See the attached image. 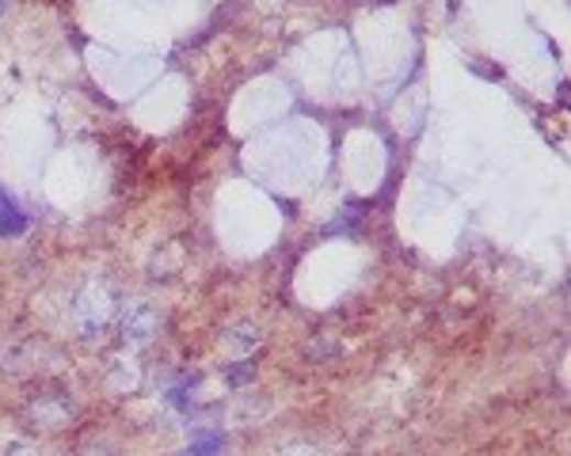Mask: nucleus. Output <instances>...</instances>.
<instances>
[{
  "label": "nucleus",
  "mask_w": 571,
  "mask_h": 456,
  "mask_svg": "<svg viewBox=\"0 0 571 456\" xmlns=\"http://www.w3.org/2000/svg\"><path fill=\"white\" fill-rule=\"evenodd\" d=\"M114 316H119V289L107 278H92L80 289L77 304H73V327L80 331V338L92 343V338L107 335Z\"/></svg>",
  "instance_id": "obj_1"
},
{
  "label": "nucleus",
  "mask_w": 571,
  "mask_h": 456,
  "mask_svg": "<svg viewBox=\"0 0 571 456\" xmlns=\"http://www.w3.org/2000/svg\"><path fill=\"white\" fill-rule=\"evenodd\" d=\"M156 331H161V312H156L149 301H134V304H127V309H122L119 335H122V343H127V346H134V351H138V346H149Z\"/></svg>",
  "instance_id": "obj_2"
},
{
  "label": "nucleus",
  "mask_w": 571,
  "mask_h": 456,
  "mask_svg": "<svg viewBox=\"0 0 571 456\" xmlns=\"http://www.w3.org/2000/svg\"><path fill=\"white\" fill-rule=\"evenodd\" d=\"M23 229H28V218L20 213V205L0 194V236H20Z\"/></svg>",
  "instance_id": "obj_3"
},
{
  "label": "nucleus",
  "mask_w": 571,
  "mask_h": 456,
  "mask_svg": "<svg viewBox=\"0 0 571 456\" xmlns=\"http://www.w3.org/2000/svg\"><path fill=\"white\" fill-rule=\"evenodd\" d=\"M226 343L233 346V351H255V346L263 343V335L255 323H233V327L226 331Z\"/></svg>",
  "instance_id": "obj_4"
},
{
  "label": "nucleus",
  "mask_w": 571,
  "mask_h": 456,
  "mask_svg": "<svg viewBox=\"0 0 571 456\" xmlns=\"http://www.w3.org/2000/svg\"><path fill=\"white\" fill-rule=\"evenodd\" d=\"M359 218H362V213H359V205H354V210H347L339 221H332V225H328V232H351L354 221H359Z\"/></svg>",
  "instance_id": "obj_5"
},
{
  "label": "nucleus",
  "mask_w": 571,
  "mask_h": 456,
  "mask_svg": "<svg viewBox=\"0 0 571 456\" xmlns=\"http://www.w3.org/2000/svg\"><path fill=\"white\" fill-rule=\"evenodd\" d=\"M4 456H39V449L35 445H23V442H8Z\"/></svg>",
  "instance_id": "obj_6"
},
{
  "label": "nucleus",
  "mask_w": 571,
  "mask_h": 456,
  "mask_svg": "<svg viewBox=\"0 0 571 456\" xmlns=\"http://www.w3.org/2000/svg\"><path fill=\"white\" fill-rule=\"evenodd\" d=\"M278 456H320V453L312 449V445H286V449Z\"/></svg>",
  "instance_id": "obj_7"
},
{
  "label": "nucleus",
  "mask_w": 571,
  "mask_h": 456,
  "mask_svg": "<svg viewBox=\"0 0 571 456\" xmlns=\"http://www.w3.org/2000/svg\"><path fill=\"white\" fill-rule=\"evenodd\" d=\"M8 4H12V0H0V15H4V12H8Z\"/></svg>",
  "instance_id": "obj_8"
}]
</instances>
